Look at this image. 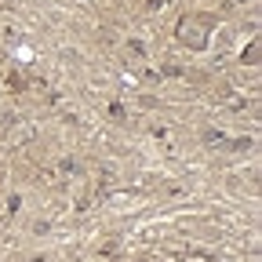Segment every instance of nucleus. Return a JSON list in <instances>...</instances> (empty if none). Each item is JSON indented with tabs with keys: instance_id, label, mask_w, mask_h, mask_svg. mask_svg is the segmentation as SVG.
I'll return each mask as SVG.
<instances>
[{
	"instance_id": "nucleus-2",
	"label": "nucleus",
	"mask_w": 262,
	"mask_h": 262,
	"mask_svg": "<svg viewBox=\"0 0 262 262\" xmlns=\"http://www.w3.org/2000/svg\"><path fill=\"white\" fill-rule=\"evenodd\" d=\"M244 58H248V66H255V62H258V44H251V48H248V55H244Z\"/></svg>"
},
{
	"instance_id": "nucleus-1",
	"label": "nucleus",
	"mask_w": 262,
	"mask_h": 262,
	"mask_svg": "<svg viewBox=\"0 0 262 262\" xmlns=\"http://www.w3.org/2000/svg\"><path fill=\"white\" fill-rule=\"evenodd\" d=\"M208 29H211V15H186L179 22V40H186L189 48L201 51L208 44Z\"/></svg>"
},
{
	"instance_id": "nucleus-3",
	"label": "nucleus",
	"mask_w": 262,
	"mask_h": 262,
	"mask_svg": "<svg viewBox=\"0 0 262 262\" xmlns=\"http://www.w3.org/2000/svg\"><path fill=\"white\" fill-rule=\"evenodd\" d=\"M8 84H11V88L18 91V88H22V77H18V73H8Z\"/></svg>"
}]
</instances>
